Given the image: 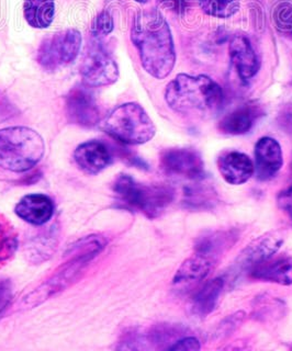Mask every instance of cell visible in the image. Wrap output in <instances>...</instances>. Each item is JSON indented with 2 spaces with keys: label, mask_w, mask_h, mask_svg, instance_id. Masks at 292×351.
Instances as JSON below:
<instances>
[{
  "label": "cell",
  "mask_w": 292,
  "mask_h": 351,
  "mask_svg": "<svg viewBox=\"0 0 292 351\" xmlns=\"http://www.w3.org/2000/svg\"><path fill=\"white\" fill-rule=\"evenodd\" d=\"M243 318H244V313L243 312H239L234 314V315L230 316L223 324H221L222 325L220 327L221 332L230 334V332H233L242 323Z\"/></svg>",
  "instance_id": "cell-32"
},
{
  "label": "cell",
  "mask_w": 292,
  "mask_h": 351,
  "mask_svg": "<svg viewBox=\"0 0 292 351\" xmlns=\"http://www.w3.org/2000/svg\"><path fill=\"white\" fill-rule=\"evenodd\" d=\"M251 277L281 285H292V259L289 257L269 258L252 269Z\"/></svg>",
  "instance_id": "cell-18"
},
{
  "label": "cell",
  "mask_w": 292,
  "mask_h": 351,
  "mask_svg": "<svg viewBox=\"0 0 292 351\" xmlns=\"http://www.w3.org/2000/svg\"><path fill=\"white\" fill-rule=\"evenodd\" d=\"M54 206L50 197L34 193L23 197L16 206V214L20 219L32 225H43L53 217Z\"/></svg>",
  "instance_id": "cell-16"
},
{
  "label": "cell",
  "mask_w": 292,
  "mask_h": 351,
  "mask_svg": "<svg viewBox=\"0 0 292 351\" xmlns=\"http://www.w3.org/2000/svg\"><path fill=\"white\" fill-rule=\"evenodd\" d=\"M45 141L34 130L12 126L0 130V168L14 173L32 169L45 155Z\"/></svg>",
  "instance_id": "cell-3"
},
{
  "label": "cell",
  "mask_w": 292,
  "mask_h": 351,
  "mask_svg": "<svg viewBox=\"0 0 292 351\" xmlns=\"http://www.w3.org/2000/svg\"><path fill=\"white\" fill-rule=\"evenodd\" d=\"M230 58L242 80H251L259 71V60L246 36H235L230 42Z\"/></svg>",
  "instance_id": "cell-15"
},
{
  "label": "cell",
  "mask_w": 292,
  "mask_h": 351,
  "mask_svg": "<svg viewBox=\"0 0 292 351\" xmlns=\"http://www.w3.org/2000/svg\"><path fill=\"white\" fill-rule=\"evenodd\" d=\"M17 250V236L6 223L0 222V263L14 255Z\"/></svg>",
  "instance_id": "cell-26"
},
{
  "label": "cell",
  "mask_w": 292,
  "mask_h": 351,
  "mask_svg": "<svg viewBox=\"0 0 292 351\" xmlns=\"http://www.w3.org/2000/svg\"><path fill=\"white\" fill-rule=\"evenodd\" d=\"M12 299V283L9 280H0V317L6 312Z\"/></svg>",
  "instance_id": "cell-28"
},
{
  "label": "cell",
  "mask_w": 292,
  "mask_h": 351,
  "mask_svg": "<svg viewBox=\"0 0 292 351\" xmlns=\"http://www.w3.org/2000/svg\"><path fill=\"white\" fill-rule=\"evenodd\" d=\"M102 130L114 140L140 145L152 140L156 133L152 119L140 104L129 102L113 110L102 122Z\"/></svg>",
  "instance_id": "cell-5"
},
{
  "label": "cell",
  "mask_w": 292,
  "mask_h": 351,
  "mask_svg": "<svg viewBox=\"0 0 292 351\" xmlns=\"http://www.w3.org/2000/svg\"><path fill=\"white\" fill-rule=\"evenodd\" d=\"M136 3H142V5H144V3H149V0H135Z\"/></svg>",
  "instance_id": "cell-34"
},
{
  "label": "cell",
  "mask_w": 292,
  "mask_h": 351,
  "mask_svg": "<svg viewBox=\"0 0 292 351\" xmlns=\"http://www.w3.org/2000/svg\"><path fill=\"white\" fill-rule=\"evenodd\" d=\"M275 25L281 33L292 38V3L280 1L273 11Z\"/></svg>",
  "instance_id": "cell-25"
},
{
  "label": "cell",
  "mask_w": 292,
  "mask_h": 351,
  "mask_svg": "<svg viewBox=\"0 0 292 351\" xmlns=\"http://www.w3.org/2000/svg\"><path fill=\"white\" fill-rule=\"evenodd\" d=\"M191 0H162V5L178 16H184L189 7Z\"/></svg>",
  "instance_id": "cell-31"
},
{
  "label": "cell",
  "mask_w": 292,
  "mask_h": 351,
  "mask_svg": "<svg viewBox=\"0 0 292 351\" xmlns=\"http://www.w3.org/2000/svg\"><path fill=\"white\" fill-rule=\"evenodd\" d=\"M165 100L175 112L206 119L220 111L224 95L218 82L206 75L180 74L166 87Z\"/></svg>",
  "instance_id": "cell-2"
},
{
  "label": "cell",
  "mask_w": 292,
  "mask_h": 351,
  "mask_svg": "<svg viewBox=\"0 0 292 351\" xmlns=\"http://www.w3.org/2000/svg\"><path fill=\"white\" fill-rule=\"evenodd\" d=\"M74 158L80 169L89 175H96L111 164L112 156L106 144L100 141H89L75 149Z\"/></svg>",
  "instance_id": "cell-13"
},
{
  "label": "cell",
  "mask_w": 292,
  "mask_h": 351,
  "mask_svg": "<svg viewBox=\"0 0 292 351\" xmlns=\"http://www.w3.org/2000/svg\"><path fill=\"white\" fill-rule=\"evenodd\" d=\"M202 348L199 340L195 337H186L169 346V350L198 351Z\"/></svg>",
  "instance_id": "cell-30"
},
{
  "label": "cell",
  "mask_w": 292,
  "mask_h": 351,
  "mask_svg": "<svg viewBox=\"0 0 292 351\" xmlns=\"http://www.w3.org/2000/svg\"><path fill=\"white\" fill-rule=\"evenodd\" d=\"M236 235L233 232H212L202 236L197 241L195 252L209 256L218 261L220 256L229 250L236 241Z\"/></svg>",
  "instance_id": "cell-22"
},
{
  "label": "cell",
  "mask_w": 292,
  "mask_h": 351,
  "mask_svg": "<svg viewBox=\"0 0 292 351\" xmlns=\"http://www.w3.org/2000/svg\"><path fill=\"white\" fill-rule=\"evenodd\" d=\"M291 171H292V165H291Z\"/></svg>",
  "instance_id": "cell-35"
},
{
  "label": "cell",
  "mask_w": 292,
  "mask_h": 351,
  "mask_svg": "<svg viewBox=\"0 0 292 351\" xmlns=\"http://www.w3.org/2000/svg\"><path fill=\"white\" fill-rule=\"evenodd\" d=\"M279 120L281 125L284 126L286 129L292 130V104H287L282 108Z\"/></svg>",
  "instance_id": "cell-33"
},
{
  "label": "cell",
  "mask_w": 292,
  "mask_h": 351,
  "mask_svg": "<svg viewBox=\"0 0 292 351\" xmlns=\"http://www.w3.org/2000/svg\"><path fill=\"white\" fill-rule=\"evenodd\" d=\"M259 114H260V109L257 107V104H245L226 115L221 120L219 128L226 134H245L251 131Z\"/></svg>",
  "instance_id": "cell-19"
},
{
  "label": "cell",
  "mask_w": 292,
  "mask_h": 351,
  "mask_svg": "<svg viewBox=\"0 0 292 351\" xmlns=\"http://www.w3.org/2000/svg\"><path fill=\"white\" fill-rule=\"evenodd\" d=\"M217 195L215 190L204 184H191L184 189V204L191 210H207L215 206Z\"/></svg>",
  "instance_id": "cell-23"
},
{
  "label": "cell",
  "mask_w": 292,
  "mask_h": 351,
  "mask_svg": "<svg viewBox=\"0 0 292 351\" xmlns=\"http://www.w3.org/2000/svg\"><path fill=\"white\" fill-rule=\"evenodd\" d=\"M279 208L292 222V186L282 190L277 197Z\"/></svg>",
  "instance_id": "cell-29"
},
{
  "label": "cell",
  "mask_w": 292,
  "mask_h": 351,
  "mask_svg": "<svg viewBox=\"0 0 292 351\" xmlns=\"http://www.w3.org/2000/svg\"><path fill=\"white\" fill-rule=\"evenodd\" d=\"M217 261L209 256L195 252L177 270L173 283L177 287H188L200 282L209 276Z\"/></svg>",
  "instance_id": "cell-17"
},
{
  "label": "cell",
  "mask_w": 292,
  "mask_h": 351,
  "mask_svg": "<svg viewBox=\"0 0 292 351\" xmlns=\"http://www.w3.org/2000/svg\"><path fill=\"white\" fill-rule=\"evenodd\" d=\"M160 166L171 176L196 181L204 178V160L196 149L171 148L164 152L160 157Z\"/></svg>",
  "instance_id": "cell-9"
},
{
  "label": "cell",
  "mask_w": 292,
  "mask_h": 351,
  "mask_svg": "<svg viewBox=\"0 0 292 351\" xmlns=\"http://www.w3.org/2000/svg\"><path fill=\"white\" fill-rule=\"evenodd\" d=\"M83 43V36L76 29H67L42 41L38 62L47 69H56L60 66L72 63L77 58Z\"/></svg>",
  "instance_id": "cell-7"
},
{
  "label": "cell",
  "mask_w": 292,
  "mask_h": 351,
  "mask_svg": "<svg viewBox=\"0 0 292 351\" xmlns=\"http://www.w3.org/2000/svg\"><path fill=\"white\" fill-rule=\"evenodd\" d=\"M105 247V243L98 237H88L77 243V245L72 247L71 252L74 254L75 257L72 258L66 265L60 268V271L53 274L50 280L43 283L41 287L36 289L34 292L27 296V304L36 305L41 302L49 299L50 296L54 295L60 291L69 287L71 283L78 277L84 267L89 261L98 255Z\"/></svg>",
  "instance_id": "cell-6"
},
{
  "label": "cell",
  "mask_w": 292,
  "mask_h": 351,
  "mask_svg": "<svg viewBox=\"0 0 292 351\" xmlns=\"http://www.w3.org/2000/svg\"><path fill=\"white\" fill-rule=\"evenodd\" d=\"M80 76L84 85L87 87L112 85L119 78L118 65L104 47L94 45L84 56L80 65Z\"/></svg>",
  "instance_id": "cell-8"
},
{
  "label": "cell",
  "mask_w": 292,
  "mask_h": 351,
  "mask_svg": "<svg viewBox=\"0 0 292 351\" xmlns=\"http://www.w3.org/2000/svg\"><path fill=\"white\" fill-rule=\"evenodd\" d=\"M282 243L284 237L279 232H270L260 236L241 252L233 268L236 272L251 271L254 267L275 256Z\"/></svg>",
  "instance_id": "cell-10"
},
{
  "label": "cell",
  "mask_w": 292,
  "mask_h": 351,
  "mask_svg": "<svg viewBox=\"0 0 292 351\" xmlns=\"http://www.w3.org/2000/svg\"><path fill=\"white\" fill-rule=\"evenodd\" d=\"M219 171L230 184H245L255 173L253 162L246 154L232 151L222 154L218 160Z\"/></svg>",
  "instance_id": "cell-14"
},
{
  "label": "cell",
  "mask_w": 292,
  "mask_h": 351,
  "mask_svg": "<svg viewBox=\"0 0 292 351\" xmlns=\"http://www.w3.org/2000/svg\"><path fill=\"white\" fill-rule=\"evenodd\" d=\"M257 176L260 180L273 179L282 167V151L277 141L262 137L255 145Z\"/></svg>",
  "instance_id": "cell-12"
},
{
  "label": "cell",
  "mask_w": 292,
  "mask_h": 351,
  "mask_svg": "<svg viewBox=\"0 0 292 351\" xmlns=\"http://www.w3.org/2000/svg\"><path fill=\"white\" fill-rule=\"evenodd\" d=\"M23 16L29 25L34 29H47L56 16L54 0H25Z\"/></svg>",
  "instance_id": "cell-21"
},
{
  "label": "cell",
  "mask_w": 292,
  "mask_h": 351,
  "mask_svg": "<svg viewBox=\"0 0 292 351\" xmlns=\"http://www.w3.org/2000/svg\"><path fill=\"white\" fill-rule=\"evenodd\" d=\"M117 200L130 211L140 212L149 219L160 217L174 200V190L164 184H144L131 176H119L113 184Z\"/></svg>",
  "instance_id": "cell-4"
},
{
  "label": "cell",
  "mask_w": 292,
  "mask_h": 351,
  "mask_svg": "<svg viewBox=\"0 0 292 351\" xmlns=\"http://www.w3.org/2000/svg\"><path fill=\"white\" fill-rule=\"evenodd\" d=\"M66 112L69 121L77 125L93 128L99 123V109L93 93L86 88H75L69 93Z\"/></svg>",
  "instance_id": "cell-11"
},
{
  "label": "cell",
  "mask_w": 292,
  "mask_h": 351,
  "mask_svg": "<svg viewBox=\"0 0 292 351\" xmlns=\"http://www.w3.org/2000/svg\"><path fill=\"white\" fill-rule=\"evenodd\" d=\"M202 10L209 16L226 19L236 14L240 0H198Z\"/></svg>",
  "instance_id": "cell-24"
},
{
  "label": "cell",
  "mask_w": 292,
  "mask_h": 351,
  "mask_svg": "<svg viewBox=\"0 0 292 351\" xmlns=\"http://www.w3.org/2000/svg\"><path fill=\"white\" fill-rule=\"evenodd\" d=\"M224 288V280L215 278L210 280L191 300V308L197 317H207L218 305L221 294Z\"/></svg>",
  "instance_id": "cell-20"
},
{
  "label": "cell",
  "mask_w": 292,
  "mask_h": 351,
  "mask_svg": "<svg viewBox=\"0 0 292 351\" xmlns=\"http://www.w3.org/2000/svg\"><path fill=\"white\" fill-rule=\"evenodd\" d=\"M131 40L146 73L156 80H164L171 74L176 63L174 40L160 11L138 12L133 20Z\"/></svg>",
  "instance_id": "cell-1"
},
{
  "label": "cell",
  "mask_w": 292,
  "mask_h": 351,
  "mask_svg": "<svg viewBox=\"0 0 292 351\" xmlns=\"http://www.w3.org/2000/svg\"><path fill=\"white\" fill-rule=\"evenodd\" d=\"M112 16L107 10L102 11L101 14L97 16L93 25V33L96 38H104V36L110 34L113 31Z\"/></svg>",
  "instance_id": "cell-27"
}]
</instances>
